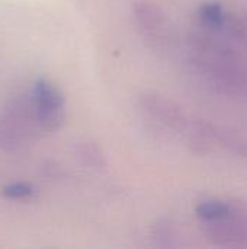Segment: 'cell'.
<instances>
[{"instance_id":"1","label":"cell","mask_w":247,"mask_h":249,"mask_svg":"<svg viewBox=\"0 0 247 249\" xmlns=\"http://www.w3.org/2000/svg\"><path fill=\"white\" fill-rule=\"evenodd\" d=\"M191 61L205 82L223 95L247 98V54L201 26L189 38Z\"/></svg>"},{"instance_id":"2","label":"cell","mask_w":247,"mask_h":249,"mask_svg":"<svg viewBox=\"0 0 247 249\" xmlns=\"http://www.w3.org/2000/svg\"><path fill=\"white\" fill-rule=\"evenodd\" d=\"M204 235L218 247L247 248V203L234 198H211L197 206Z\"/></svg>"},{"instance_id":"3","label":"cell","mask_w":247,"mask_h":249,"mask_svg":"<svg viewBox=\"0 0 247 249\" xmlns=\"http://www.w3.org/2000/svg\"><path fill=\"white\" fill-rule=\"evenodd\" d=\"M199 25L213 31L247 54V10L236 4L211 0L198 9Z\"/></svg>"},{"instance_id":"4","label":"cell","mask_w":247,"mask_h":249,"mask_svg":"<svg viewBox=\"0 0 247 249\" xmlns=\"http://www.w3.org/2000/svg\"><path fill=\"white\" fill-rule=\"evenodd\" d=\"M38 128L31 98H17L0 111V149L20 150Z\"/></svg>"},{"instance_id":"5","label":"cell","mask_w":247,"mask_h":249,"mask_svg":"<svg viewBox=\"0 0 247 249\" xmlns=\"http://www.w3.org/2000/svg\"><path fill=\"white\" fill-rule=\"evenodd\" d=\"M35 120L41 131H55L64 121V96L57 86L45 79L35 82L29 95Z\"/></svg>"},{"instance_id":"6","label":"cell","mask_w":247,"mask_h":249,"mask_svg":"<svg viewBox=\"0 0 247 249\" xmlns=\"http://www.w3.org/2000/svg\"><path fill=\"white\" fill-rule=\"evenodd\" d=\"M134 12L146 38L156 48H166L170 42V23L162 9L153 3H138Z\"/></svg>"},{"instance_id":"7","label":"cell","mask_w":247,"mask_h":249,"mask_svg":"<svg viewBox=\"0 0 247 249\" xmlns=\"http://www.w3.org/2000/svg\"><path fill=\"white\" fill-rule=\"evenodd\" d=\"M140 104L143 111L150 118L175 131H183L189 121L181 107L166 96L157 93H147L140 98Z\"/></svg>"},{"instance_id":"8","label":"cell","mask_w":247,"mask_h":249,"mask_svg":"<svg viewBox=\"0 0 247 249\" xmlns=\"http://www.w3.org/2000/svg\"><path fill=\"white\" fill-rule=\"evenodd\" d=\"M76 158L90 168H102L105 165V158L102 150L92 142H80L74 147Z\"/></svg>"},{"instance_id":"9","label":"cell","mask_w":247,"mask_h":249,"mask_svg":"<svg viewBox=\"0 0 247 249\" xmlns=\"http://www.w3.org/2000/svg\"><path fill=\"white\" fill-rule=\"evenodd\" d=\"M1 194L10 200H22L33 194V187L28 182H12L1 190Z\"/></svg>"}]
</instances>
